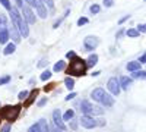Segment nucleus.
I'll list each match as a JSON object with an SVG mask.
<instances>
[{
    "mask_svg": "<svg viewBox=\"0 0 146 132\" xmlns=\"http://www.w3.org/2000/svg\"><path fill=\"white\" fill-rule=\"evenodd\" d=\"M88 66H86V60L75 56L72 59V62L69 63V68H67V75H72V76H83L85 72H86Z\"/></svg>",
    "mask_w": 146,
    "mask_h": 132,
    "instance_id": "nucleus-1",
    "label": "nucleus"
},
{
    "mask_svg": "<svg viewBox=\"0 0 146 132\" xmlns=\"http://www.w3.org/2000/svg\"><path fill=\"white\" fill-rule=\"evenodd\" d=\"M9 13H10V16H12V22H13L15 25H16V28H18L19 34L22 35V37H28V35H29L28 23H27V21H25V19H23V18L19 15L18 9H16V7H12V9L9 10Z\"/></svg>",
    "mask_w": 146,
    "mask_h": 132,
    "instance_id": "nucleus-2",
    "label": "nucleus"
},
{
    "mask_svg": "<svg viewBox=\"0 0 146 132\" xmlns=\"http://www.w3.org/2000/svg\"><path fill=\"white\" fill-rule=\"evenodd\" d=\"M22 110V107L19 104H15V106H5L2 110H0V117L6 119L7 122H15L19 113Z\"/></svg>",
    "mask_w": 146,
    "mask_h": 132,
    "instance_id": "nucleus-3",
    "label": "nucleus"
},
{
    "mask_svg": "<svg viewBox=\"0 0 146 132\" xmlns=\"http://www.w3.org/2000/svg\"><path fill=\"white\" fill-rule=\"evenodd\" d=\"M107 88L108 91L111 92L113 95H118L120 91H121V87H120V81L117 78H110L108 84H107Z\"/></svg>",
    "mask_w": 146,
    "mask_h": 132,
    "instance_id": "nucleus-4",
    "label": "nucleus"
},
{
    "mask_svg": "<svg viewBox=\"0 0 146 132\" xmlns=\"http://www.w3.org/2000/svg\"><path fill=\"white\" fill-rule=\"evenodd\" d=\"M28 132H50V126L47 125V122L44 121V119H41V121H38L35 125H32Z\"/></svg>",
    "mask_w": 146,
    "mask_h": 132,
    "instance_id": "nucleus-5",
    "label": "nucleus"
},
{
    "mask_svg": "<svg viewBox=\"0 0 146 132\" xmlns=\"http://www.w3.org/2000/svg\"><path fill=\"white\" fill-rule=\"evenodd\" d=\"M80 123H82L83 128H88V129H92V128H95V126H98V122H96L95 119H92L91 116H88V115L82 116Z\"/></svg>",
    "mask_w": 146,
    "mask_h": 132,
    "instance_id": "nucleus-6",
    "label": "nucleus"
},
{
    "mask_svg": "<svg viewBox=\"0 0 146 132\" xmlns=\"http://www.w3.org/2000/svg\"><path fill=\"white\" fill-rule=\"evenodd\" d=\"M53 122H54V125H56V126H58L62 131H64V129H66V126H64V123H63V116H62V112H60L58 109L53 112Z\"/></svg>",
    "mask_w": 146,
    "mask_h": 132,
    "instance_id": "nucleus-7",
    "label": "nucleus"
},
{
    "mask_svg": "<svg viewBox=\"0 0 146 132\" xmlns=\"http://www.w3.org/2000/svg\"><path fill=\"white\" fill-rule=\"evenodd\" d=\"M22 13H23V19L27 21V23H35V15L32 13V10L23 5L22 6Z\"/></svg>",
    "mask_w": 146,
    "mask_h": 132,
    "instance_id": "nucleus-8",
    "label": "nucleus"
},
{
    "mask_svg": "<svg viewBox=\"0 0 146 132\" xmlns=\"http://www.w3.org/2000/svg\"><path fill=\"white\" fill-rule=\"evenodd\" d=\"M83 44H85V49L91 52V50H94L95 47L100 44V41H98V38H96V37H86V38L83 40Z\"/></svg>",
    "mask_w": 146,
    "mask_h": 132,
    "instance_id": "nucleus-9",
    "label": "nucleus"
},
{
    "mask_svg": "<svg viewBox=\"0 0 146 132\" xmlns=\"http://www.w3.org/2000/svg\"><path fill=\"white\" fill-rule=\"evenodd\" d=\"M92 107H94V106H92L88 100H83V101L80 103V112H82L83 115H88V116H89V115H92Z\"/></svg>",
    "mask_w": 146,
    "mask_h": 132,
    "instance_id": "nucleus-10",
    "label": "nucleus"
},
{
    "mask_svg": "<svg viewBox=\"0 0 146 132\" xmlns=\"http://www.w3.org/2000/svg\"><path fill=\"white\" fill-rule=\"evenodd\" d=\"M9 40V31L6 28V25L0 27V44H6Z\"/></svg>",
    "mask_w": 146,
    "mask_h": 132,
    "instance_id": "nucleus-11",
    "label": "nucleus"
},
{
    "mask_svg": "<svg viewBox=\"0 0 146 132\" xmlns=\"http://www.w3.org/2000/svg\"><path fill=\"white\" fill-rule=\"evenodd\" d=\"M36 10H38V15L41 16V18H47V7H45V5L42 3V0L40 2V0H36Z\"/></svg>",
    "mask_w": 146,
    "mask_h": 132,
    "instance_id": "nucleus-12",
    "label": "nucleus"
},
{
    "mask_svg": "<svg viewBox=\"0 0 146 132\" xmlns=\"http://www.w3.org/2000/svg\"><path fill=\"white\" fill-rule=\"evenodd\" d=\"M102 106H107V107H111L113 104H114V98L111 97L110 94H107V92H104V95H102V98H101V101H100Z\"/></svg>",
    "mask_w": 146,
    "mask_h": 132,
    "instance_id": "nucleus-13",
    "label": "nucleus"
},
{
    "mask_svg": "<svg viewBox=\"0 0 146 132\" xmlns=\"http://www.w3.org/2000/svg\"><path fill=\"white\" fill-rule=\"evenodd\" d=\"M104 90L102 88H96V90H94L92 92H91V97L94 98V101H101V98H102V95H104Z\"/></svg>",
    "mask_w": 146,
    "mask_h": 132,
    "instance_id": "nucleus-14",
    "label": "nucleus"
},
{
    "mask_svg": "<svg viewBox=\"0 0 146 132\" xmlns=\"http://www.w3.org/2000/svg\"><path fill=\"white\" fill-rule=\"evenodd\" d=\"M130 84H131V78H129V76H121V79H120V87L123 88V90H129Z\"/></svg>",
    "mask_w": 146,
    "mask_h": 132,
    "instance_id": "nucleus-15",
    "label": "nucleus"
},
{
    "mask_svg": "<svg viewBox=\"0 0 146 132\" xmlns=\"http://www.w3.org/2000/svg\"><path fill=\"white\" fill-rule=\"evenodd\" d=\"M10 34H12V38L15 40V43H19L21 40H19V31H18V28H16V25L13 22H12V29H10Z\"/></svg>",
    "mask_w": 146,
    "mask_h": 132,
    "instance_id": "nucleus-16",
    "label": "nucleus"
},
{
    "mask_svg": "<svg viewBox=\"0 0 146 132\" xmlns=\"http://www.w3.org/2000/svg\"><path fill=\"white\" fill-rule=\"evenodd\" d=\"M96 63H98V56H96V54H91V56L86 59V66H88V68H92V66H95Z\"/></svg>",
    "mask_w": 146,
    "mask_h": 132,
    "instance_id": "nucleus-17",
    "label": "nucleus"
},
{
    "mask_svg": "<svg viewBox=\"0 0 146 132\" xmlns=\"http://www.w3.org/2000/svg\"><path fill=\"white\" fill-rule=\"evenodd\" d=\"M140 66H142V63H140V62H130V63H127V70L135 72V70H139V69H140Z\"/></svg>",
    "mask_w": 146,
    "mask_h": 132,
    "instance_id": "nucleus-18",
    "label": "nucleus"
},
{
    "mask_svg": "<svg viewBox=\"0 0 146 132\" xmlns=\"http://www.w3.org/2000/svg\"><path fill=\"white\" fill-rule=\"evenodd\" d=\"M36 94H38V90H32V91L29 92V98L25 101V106H27V107L31 106V104L34 103V100H35V97H36Z\"/></svg>",
    "mask_w": 146,
    "mask_h": 132,
    "instance_id": "nucleus-19",
    "label": "nucleus"
},
{
    "mask_svg": "<svg viewBox=\"0 0 146 132\" xmlns=\"http://www.w3.org/2000/svg\"><path fill=\"white\" fill-rule=\"evenodd\" d=\"M133 78L136 79H146V70H135L133 72Z\"/></svg>",
    "mask_w": 146,
    "mask_h": 132,
    "instance_id": "nucleus-20",
    "label": "nucleus"
},
{
    "mask_svg": "<svg viewBox=\"0 0 146 132\" xmlns=\"http://www.w3.org/2000/svg\"><path fill=\"white\" fill-rule=\"evenodd\" d=\"M15 49H16V46H15L13 43H10V44H7V46H6V49H5V52H3V53H5L6 56H9V54H12V53L15 52Z\"/></svg>",
    "mask_w": 146,
    "mask_h": 132,
    "instance_id": "nucleus-21",
    "label": "nucleus"
},
{
    "mask_svg": "<svg viewBox=\"0 0 146 132\" xmlns=\"http://www.w3.org/2000/svg\"><path fill=\"white\" fill-rule=\"evenodd\" d=\"M64 68H66V63H64L63 60H58V62L54 65V72H62Z\"/></svg>",
    "mask_w": 146,
    "mask_h": 132,
    "instance_id": "nucleus-22",
    "label": "nucleus"
},
{
    "mask_svg": "<svg viewBox=\"0 0 146 132\" xmlns=\"http://www.w3.org/2000/svg\"><path fill=\"white\" fill-rule=\"evenodd\" d=\"M64 84H66V88H69V90H73V87H75V81H73V78H70V76H67L64 79Z\"/></svg>",
    "mask_w": 146,
    "mask_h": 132,
    "instance_id": "nucleus-23",
    "label": "nucleus"
},
{
    "mask_svg": "<svg viewBox=\"0 0 146 132\" xmlns=\"http://www.w3.org/2000/svg\"><path fill=\"white\" fill-rule=\"evenodd\" d=\"M72 117H75V112H73V110H67L64 113V116H63V121H70Z\"/></svg>",
    "mask_w": 146,
    "mask_h": 132,
    "instance_id": "nucleus-24",
    "label": "nucleus"
},
{
    "mask_svg": "<svg viewBox=\"0 0 146 132\" xmlns=\"http://www.w3.org/2000/svg\"><path fill=\"white\" fill-rule=\"evenodd\" d=\"M102 113H104L102 107H100V106H94L92 107V115H102Z\"/></svg>",
    "mask_w": 146,
    "mask_h": 132,
    "instance_id": "nucleus-25",
    "label": "nucleus"
},
{
    "mask_svg": "<svg viewBox=\"0 0 146 132\" xmlns=\"http://www.w3.org/2000/svg\"><path fill=\"white\" fill-rule=\"evenodd\" d=\"M139 31L137 29H127V35H129V37H133V38H135V37H139Z\"/></svg>",
    "mask_w": 146,
    "mask_h": 132,
    "instance_id": "nucleus-26",
    "label": "nucleus"
},
{
    "mask_svg": "<svg viewBox=\"0 0 146 132\" xmlns=\"http://www.w3.org/2000/svg\"><path fill=\"white\" fill-rule=\"evenodd\" d=\"M50 78H51V72L50 70H44L42 75H41V81H47V79H50Z\"/></svg>",
    "mask_w": 146,
    "mask_h": 132,
    "instance_id": "nucleus-27",
    "label": "nucleus"
},
{
    "mask_svg": "<svg viewBox=\"0 0 146 132\" xmlns=\"http://www.w3.org/2000/svg\"><path fill=\"white\" fill-rule=\"evenodd\" d=\"M28 95H29V92H28V91H21V92H19V95H18V98H19V100H25V98L28 97Z\"/></svg>",
    "mask_w": 146,
    "mask_h": 132,
    "instance_id": "nucleus-28",
    "label": "nucleus"
},
{
    "mask_svg": "<svg viewBox=\"0 0 146 132\" xmlns=\"http://www.w3.org/2000/svg\"><path fill=\"white\" fill-rule=\"evenodd\" d=\"M42 3L45 6H48L50 9H54V2H53V0H42Z\"/></svg>",
    "mask_w": 146,
    "mask_h": 132,
    "instance_id": "nucleus-29",
    "label": "nucleus"
},
{
    "mask_svg": "<svg viewBox=\"0 0 146 132\" xmlns=\"http://www.w3.org/2000/svg\"><path fill=\"white\" fill-rule=\"evenodd\" d=\"M0 3H2V5H3V6H5L7 10H10V9H12V6H10V2H9V0H0Z\"/></svg>",
    "mask_w": 146,
    "mask_h": 132,
    "instance_id": "nucleus-30",
    "label": "nucleus"
},
{
    "mask_svg": "<svg viewBox=\"0 0 146 132\" xmlns=\"http://www.w3.org/2000/svg\"><path fill=\"white\" fill-rule=\"evenodd\" d=\"M9 81H10V76H9V75L2 76V78H0V85H3V84H7Z\"/></svg>",
    "mask_w": 146,
    "mask_h": 132,
    "instance_id": "nucleus-31",
    "label": "nucleus"
},
{
    "mask_svg": "<svg viewBox=\"0 0 146 132\" xmlns=\"http://www.w3.org/2000/svg\"><path fill=\"white\" fill-rule=\"evenodd\" d=\"M100 12V6L98 5H92L91 6V13H98Z\"/></svg>",
    "mask_w": 146,
    "mask_h": 132,
    "instance_id": "nucleus-32",
    "label": "nucleus"
},
{
    "mask_svg": "<svg viewBox=\"0 0 146 132\" xmlns=\"http://www.w3.org/2000/svg\"><path fill=\"white\" fill-rule=\"evenodd\" d=\"M114 5V0H104V6L105 7H111Z\"/></svg>",
    "mask_w": 146,
    "mask_h": 132,
    "instance_id": "nucleus-33",
    "label": "nucleus"
},
{
    "mask_svg": "<svg viewBox=\"0 0 146 132\" xmlns=\"http://www.w3.org/2000/svg\"><path fill=\"white\" fill-rule=\"evenodd\" d=\"M70 121H72V123H70V128H72V129H76V128H78V121H76V119H73V117L70 119Z\"/></svg>",
    "mask_w": 146,
    "mask_h": 132,
    "instance_id": "nucleus-34",
    "label": "nucleus"
},
{
    "mask_svg": "<svg viewBox=\"0 0 146 132\" xmlns=\"http://www.w3.org/2000/svg\"><path fill=\"white\" fill-rule=\"evenodd\" d=\"M85 23H88V19H86V18H80V19L78 21V25H79V27L85 25Z\"/></svg>",
    "mask_w": 146,
    "mask_h": 132,
    "instance_id": "nucleus-35",
    "label": "nucleus"
},
{
    "mask_svg": "<svg viewBox=\"0 0 146 132\" xmlns=\"http://www.w3.org/2000/svg\"><path fill=\"white\" fill-rule=\"evenodd\" d=\"M137 31L139 32H146V23H140V25L137 27Z\"/></svg>",
    "mask_w": 146,
    "mask_h": 132,
    "instance_id": "nucleus-36",
    "label": "nucleus"
},
{
    "mask_svg": "<svg viewBox=\"0 0 146 132\" xmlns=\"http://www.w3.org/2000/svg\"><path fill=\"white\" fill-rule=\"evenodd\" d=\"M3 25H6V18L3 15H0V27H3Z\"/></svg>",
    "mask_w": 146,
    "mask_h": 132,
    "instance_id": "nucleus-37",
    "label": "nucleus"
},
{
    "mask_svg": "<svg viewBox=\"0 0 146 132\" xmlns=\"http://www.w3.org/2000/svg\"><path fill=\"white\" fill-rule=\"evenodd\" d=\"M2 132H10V123L5 125V126L2 128Z\"/></svg>",
    "mask_w": 146,
    "mask_h": 132,
    "instance_id": "nucleus-38",
    "label": "nucleus"
},
{
    "mask_svg": "<svg viewBox=\"0 0 146 132\" xmlns=\"http://www.w3.org/2000/svg\"><path fill=\"white\" fill-rule=\"evenodd\" d=\"M75 56H76V54H75V52H72V50H70V52H67V54H66V57H67V59H73Z\"/></svg>",
    "mask_w": 146,
    "mask_h": 132,
    "instance_id": "nucleus-39",
    "label": "nucleus"
},
{
    "mask_svg": "<svg viewBox=\"0 0 146 132\" xmlns=\"http://www.w3.org/2000/svg\"><path fill=\"white\" fill-rule=\"evenodd\" d=\"M75 97H76V92H72V94H69L67 97H66V100H67V101H70L72 98H75Z\"/></svg>",
    "mask_w": 146,
    "mask_h": 132,
    "instance_id": "nucleus-40",
    "label": "nucleus"
},
{
    "mask_svg": "<svg viewBox=\"0 0 146 132\" xmlns=\"http://www.w3.org/2000/svg\"><path fill=\"white\" fill-rule=\"evenodd\" d=\"M45 103H47V98H41V100L38 101V107H42Z\"/></svg>",
    "mask_w": 146,
    "mask_h": 132,
    "instance_id": "nucleus-41",
    "label": "nucleus"
},
{
    "mask_svg": "<svg viewBox=\"0 0 146 132\" xmlns=\"http://www.w3.org/2000/svg\"><path fill=\"white\" fill-rule=\"evenodd\" d=\"M27 3L29 6H36V0H27Z\"/></svg>",
    "mask_w": 146,
    "mask_h": 132,
    "instance_id": "nucleus-42",
    "label": "nucleus"
},
{
    "mask_svg": "<svg viewBox=\"0 0 146 132\" xmlns=\"http://www.w3.org/2000/svg\"><path fill=\"white\" fill-rule=\"evenodd\" d=\"M140 63H146V53H143V56L140 57V60H139Z\"/></svg>",
    "mask_w": 146,
    "mask_h": 132,
    "instance_id": "nucleus-43",
    "label": "nucleus"
},
{
    "mask_svg": "<svg viewBox=\"0 0 146 132\" xmlns=\"http://www.w3.org/2000/svg\"><path fill=\"white\" fill-rule=\"evenodd\" d=\"M45 65H48V63H47V60H41V62L38 63V66H40V68H44Z\"/></svg>",
    "mask_w": 146,
    "mask_h": 132,
    "instance_id": "nucleus-44",
    "label": "nucleus"
},
{
    "mask_svg": "<svg viewBox=\"0 0 146 132\" xmlns=\"http://www.w3.org/2000/svg\"><path fill=\"white\" fill-rule=\"evenodd\" d=\"M53 87H54L53 84H50V85H47V87H44V91H50V90H51Z\"/></svg>",
    "mask_w": 146,
    "mask_h": 132,
    "instance_id": "nucleus-45",
    "label": "nucleus"
},
{
    "mask_svg": "<svg viewBox=\"0 0 146 132\" xmlns=\"http://www.w3.org/2000/svg\"><path fill=\"white\" fill-rule=\"evenodd\" d=\"M16 5H18V7H22L23 6V0H16Z\"/></svg>",
    "mask_w": 146,
    "mask_h": 132,
    "instance_id": "nucleus-46",
    "label": "nucleus"
},
{
    "mask_svg": "<svg viewBox=\"0 0 146 132\" xmlns=\"http://www.w3.org/2000/svg\"><path fill=\"white\" fill-rule=\"evenodd\" d=\"M53 132H62V129H60L58 126H54V128H53Z\"/></svg>",
    "mask_w": 146,
    "mask_h": 132,
    "instance_id": "nucleus-47",
    "label": "nucleus"
},
{
    "mask_svg": "<svg viewBox=\"0 0 146 132\" xmlns=\"http://www.w3.org/2000/svg\"><path fill=\"white\" fill-rule=\"evenodd\" d=\"M127 19H129V15H127V16H124V18H121V19H120V23H123V22H124V21H127Z\"/></svg>",
    "mask_w": 146,
    "mask_h": 132,
    "instance_id": "nucleus-48",
    "label": "nucleus"
},
{
    "mask_svg": "<svg viewBox=\"0 0 146 132\" xmlns=\"http://www.w3.org/2000/svg\"><path fill=\"white\" fill-rule=\"evenodd\" d=\"M145 2H146V0H145Z\"/></svg>",
    "mask_w": 146,
    "mask_h": 132,
    "instance_id": "nucleus-49",
    "label": "nucleus"
}]
</instances>
